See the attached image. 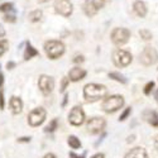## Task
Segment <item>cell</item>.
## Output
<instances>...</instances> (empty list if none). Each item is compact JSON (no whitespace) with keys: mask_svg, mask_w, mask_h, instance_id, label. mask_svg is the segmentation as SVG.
<instances>
[{"mask_svg":"<svg viewBox=\"0 0 158 158\" xmlns=\"http://www.w3.org/2000/svg\"><path fill=\"white\" fill-rule=\"evenodd\" d=\"M106 94H108V89L104 85L87 84L84 87V98L86 99V101H90V102H94V101H98L105 98Z\"/></svg>","mask_w":158,"mask_h":158,"instance_id":"1","label":"cell"},{"mask_svg":"<svg viewBox=\"0 0 158 158\" xmlns=\"http://www.w3.org/2000/svg\"><path fill=\"white\" fill-rule=\"evenodd\" d=\"M124 105V98L120 96V95H111V96H108L102 101V110L105 113H115L119 109L123 108Z\"/></svg>","mask_w":158,"mask_h":158,"instance_id":"2","label":"cell"},{"mask_svg":"<svg viewBox=\"0 0 158 158\" xmlns=\"http://www.w3.org/2000/svg\"><path fill=\"white\" fill-rule=\"evenodd\" d=\"M44 51L48 58L57 60L64 53V44L60 41H48L44 44Z\"/></svg>","mask_w":158,"mask_h":158,"instance_id":"3","label":"cell"},{"mask_svg":"<svg viewBox=\"0 0 158 158\" xmlns=\"http://www.w3.org/2000/svg\"><path fill=\"white\" fill-rule=\"evenodd\" d=\"M133 61V56L129 51L125 49H115L113 52V62L116 67H127Z\"/></svg>","mask_w":158,"mask_h":158,"instance_id":"4","label":"cell"},{"mask_svg":"<svg viewBox=\"0 0 158 158\" xmlns=\"http://www.w3.org/2000/svg\"><path fill=\"white\" fill-rule=\"evenodd\" d=\"M158 61V52L156 48L147 46L139 55V62L143 66H152Z\"/></svg>","mask_w":158,"mask_h":158,"instance_id":"5","label":"cell"},{"mask_svg":"<svg viewBox=\"0 0 158 158\" xmlns=\"http://www.w3.org/2000/svg\"><path fill=\"white\" fill-rule=\"evenodd\" d=\"M131 33L129 29L127 28H115L113 32H111V42L118 46V47H120L123 44H125L128 41H129V38H130Z\"/></svg>","mask_w":158,"mask_h":158,"instance_id":"6","label":"cell"},{"mask_svg":"<svg viewBox=\"0 0 158 158\" xmlns=\"http://www.w3.org/2000/svg\"><path fill=\"white\" fill-rule=\"evenodd\" d=\"M105 119L102 118H99V116H95V118H91V119L87 120L86 123V129L90 134H98L100 131L104 130L105 128Z\"/></svg>","mask_w":158,"mask_h":158,"instance_id":"7","label":"cell"},{"mask_svg":"<svg viewBox=\"0 0 158 158\" xmlns=\"http://www.w3.org/2000/svg\"><path fill=\"white\" fill-rule=\"evenodd\" d=\"M46 110L43 108H35L34 110H32L28 115V123L29 125L32 127H38V125H41L44 119H46Z\"/></svg>","mask_w":158,"mask_h":158,"instance_id":"8","label":"cell"},{"mask_svg":"<svg viewBox=\"0 0 158 158\" xmlns=\"http://www.w3.org/2000/svg\"><path fill=\"white\" fill-rule=\"evenodd\" d=\"M55 10L63 17H70L72 14V3L70 0H56Z\"/></svg>","mask_w":158,"mask_h":158,"instance_id":"9","label":"cell"},{"mask_svg":"<svg viewBox=\"0 0 158 158\" xmlns=\"http://www.w3.org/2000/svg\"><path fill=\"white\" fill-rule=\"evenodd\" d=\"M69 122L75 125V127H78V125H81L84 122H85V113L82 110L81 106H75L70 115H69Z\"/></svg>","mask_w":158,"mask_h":158,"instance_id":"10","label":"cell"},{"mask_svg":"<svg viewBox=\"0 0 158 158\" xmlns=\"http://www.w3.org/2000/svg\"><path fill=\"white\" fill-rule=\"evenodd\" d=\"M38 86H39V90L42 91L44 95H48L52 93V90L55 87V81L53 78L47 76V75H42L39 77V81H38Z\"/></svg>","mask_w":158,"mask_h":158,"instance_id":"11","label":"cell"},{"mask_svg":"<svg viewBox=\"0 0 158 158\" xmlns=\"http://www.w3.org/2000/svg\"><path fill=\"white\" fill-rule=\"evenodd\" d=\"M133 10L134 13L140 17V18H144L147 15V13H148V9H147V5L144 2H142V0H137V2L133 4Z\"/></svg>","mask_w":158,"mask_h":158,"instance_id":"12","label":"cell"},{"mask_svg":"<svg viewBox=\"0 0 158 158\" xmlns=\"http://www.w3.org/2000/svg\"><path fill=\"white\" fill-rule=\"evenodd\" d=\"M86 76V71L80 69V67H75L72 69L70 72H69V77L70 80L73 81V82H77V81H81L82 78Z\"/></svg>","mask_w":158,"mask_h":158,"instance_id":"13","label":"cell"},{"mask_svg":"<svg viewBox=\"0 0 158 158\" xmlns=\"http://www.w3.org/2000/svg\"><path fill=\"white\" fill-rule=\"evenodd\" d=\"M125 158H148V154L144 148L137 147V148L130 149V152L127 153Z\"/></svg>","mask_w":158,"mask_h":158,"instance_id":"14","label":"cell"},{"mask_svg":"<svg viewBox=\"0 0 158 158\" xmlns=\"http://www.w3.org/2000/svg\"><path fill=\"white\" fill-rule=\"evenodd\" d=\"M10 108H11L13 114H20L22 113V109H23L22 100L19 98H17V96H13L10 99Z\"/></svg>","mask_w":158,"mask_h":158,"instance_id":"15","label":"cell"},{"mask_svg":"<svg viewBox=\"0 0 158 158\" xmlns=\"http://www.w3.org/2000/svg\"><path fill=\"white\" fill-rule=\"evenodd\" d=\"M143 116H144V119H146L151 125H153V127H158V113H156V111H144V114H143Z\"/></svg>","mask_w":158,"mask_h":158,"instance_id":"16","label":"cell"},{"mask_svg":"<svg viewBox=\"0 0 158 158\" xmlns=\"http://www.w3.org/2000/svg\"><path fill=\"white\" fill-rule=\"evenodd\" d=\"M84 11H85V14H86L87 17L91 18V17H94V15L96 14L98 9L95 8V5H94L93 2H86L85 5H84Z\"/></svg>","mask_w":158,"mask_h":158,"instance_id":"17","label":"cell"},{"mask_svg":"<svg viewBox=\"0 0 158 158\" xmlns=\"http://www.w3.org/2000/svg\"><path fill=\"white\" fill-rule=\"evenodd\" d=\"M38 55H39L38 51H37L33 46H31V44L28 43V44H27V48H25V52H24V60L28 61V60H31L32 57L38 56Z\"/></svg>","mask_w":158,"mask_h":158,"instance_id":"18","label":"cell"},{"mask_svg":"<svg viewBox=\"0 0 158 158\" xmlns=\"http://www.w3.org/2000/svg\"><path fill=\"white\" fill-rule=\"evenodd\" d=\"M67 143H69V146H70L72 149H77V148H80V147H81V142H80V139L76 138L75 135H70Z\"/></svg>","mask_w":158,"mask_h":158,"instance_id":"19","label":"cell"},{"mask_svg":"<svg viewBox=\"0 0 158 158\" xmlns=\"http://www.w3.org/2000/svg\"><path fill=\"white\" fill-rule=\"evenodd\" d=\"M109 77L113 78V80H115V81H118V82L127 84V78H125V76H123V75L119 73V72H110V73H109Z\"/></svg>","mask_w":158,"mask_h":158,"instance_id":"20","label":"cell"},{"mask_svg":"<svg viewBox=\"0 0 158 158\" xmlns=\"http://www.w3.org/2000/svg\"><path fill=\"white\" fill-rule=\"evenodd\" d=\"M29 20L31 22H38V20H41L42 18V11L41 10H34L32 13H29Z\"/></svg>","mask_w":158,"mask_h":158,"instance_id":"21","label":"cell"},{"mask_svg":"<svg viewBox=\"0 0 158 158\" xmlns=\"http://www.w3.org/2000/svg\"><path fill=\"white\" fill-rule=\"evenodd\" d=\"M57 127H58V120H57V119H53V120H52V122L46 127L44 131H46V133H52V131H55V130L57 129Z\"/></svg>","mask_w":158,"mask_h":158,"instance_id":"22","label":"cell"},{"mask_svg":"<svg viewBox=\"0 0 158 158\" xmlns=\"http://www.w3.org/2000/svg\"><path fill=\"white\" fill-rule=\"evenodd\" d=\"M139 35H140V38L144 39V41H151L152 37H153L152 32L148 31V29H140L139 31Z\"/></svg>","mask_w":158,"mask_h":158,"instance_id":"23","label":"cell"},{"mask_svg":"<svg viewBox=\"0 0 158 158\" xmlns=\"http://www.w3.org/2000/svg\"><path fill=\"white\" fill-rule=\"evenodd\" d=\"M9 48V42L6 39H3V41H0V56H3L5 52L8 51Z\"/></svg>","mask_w":158,"mask_h":158,"instance_id":"24","label":"cell"},{"mask_svg":"<svg viewBox=\"0 0 158 158\" xmlns=\"http://www.w3.org/2000/svg\"><path fill=\"white\" fill-rule=\"evenodd\" d=\"M153 87H154V82H153V81L148 82L146 86H144V94H146V95H149V94H151V91L153 90Z\"/></svg>","mask_w":158,"mask_h":158,"instance_id":"25","label":"cell"},{"mask_svg":"<svg viewBox=\"0 0 158 158\" xmlns=\"http://www.w3.org/2000/svg\"><path fill=\"white\" fill-rule=\"evenodd\" d=\"M108 0H93V3H94V5H95V8L99 10V9H101L104 5H105V3H106Z\"/></svg>","mask_w":158,"mask_h":158,"instance_id":"26","label":"cell"},{"mask_svg":"<svg viewBox=\"0 0 158 158\" xmlns=\"http://www.w3.org/2000/svg\"><path fill=\"white\" fill-rule=\"evenodd\" d=\"M13 9V4L11 3H5L3 5H0V11H10Z\"/></svg>","mask_w":158,"mask_h":158,"instance_id":"27","label":"cell"},{"mask_svg":"<svg viewBox=\"0 0 158 158\" xmlns=\"http://www.w3.org/2000/svg\"><path fill=\"white\" fill-rule=\"evenodd\" d=\"M130 113H131V109H130V108L125 109V110H124V113H123V114L120 115V118H119V120H120V122H124V120L127 119V118H128V116L130 115Z\"/></svg>","mask_w":158,"mask_h":158,"instance_id":"28","label":"cell"},{"mask_svg":"<svg viewBox=\"0 0 158 158\" xmlns=\"http://www.w3.org/2000/svg\"><path fill=\"white\" fill-rule=\"evenodd\" d=\"M69 81H70V78H67V77H63V78H62L61 91H64V90H66V87H67V85H69Z\"/></svg>","mask_w":158,"mask_h":158,"instance_id":"29","label":"cell"},{"mask_svg":"<svg viewBox=\"0 0 158 158\" xmlns=\"http://www.w3.org/2000/svg\"><path fill=\"white\" fill-rule=\"evenodd\" d=\"M0 109H4V93L3 90H0Z\"/></svg>","mask_w":158,"mask_h":158,"instance_id":"30","label":"cell"},{"mask_svg":"<svg viewBox=\"0 0 158 158\" xmlns=\"http://www.w3.org/2000/svg\"><path fill=\"white\" fill-rule=\"evenodd\" d=\"M4 20L13 23V22H15V15H5V17H4Z\"/></svg>","mask_w":158,"mask_h":158,"instance_id":"31","label":"cell"},{"mask_svg":"<svg viewBox=\"0 0 158 158\" xmlns=\"http://www.w3.org/2000/svg\"><path fill=\"white\" fill-rule=\"evenodd\" d=\"M73 62H75V63H78V62L81 63V62H84V56H76L75 60H73Z\"/></svg>","mask_w":158,"mask_h":158,"instance_id":"32","label":"cell"},{"mask_svg":"<svg viewBox=\"0 0 158 158\" xmlns=\"http://www.w3.org/2000/svg\"><path fill=\"white\" fill-rule=\"evenodd\" d=\"M13 67H15V63H14V62H11V61H10V62L6 63V69H8V70H11Z\"/></svg>","mask_w":158,"mask_h":158,"instance_id":"33","label":"cell"},{"mask_svg":"<svg viewBox=\"0 0 158 158\" xmlns=\"http://www.w3.org/2000/svg\"><path fill=\"white\" fill-rule=\"evenodd\" d=\"M5 35V29L3 28V25H0V38H3Z\"/></svg>","mask_w":158,"mask_h":158,"instance_id":"34","label":"cell"},{"mask_svg":"<svg viewBox=\"0 0 158 158\" xmlns=\"http://www.w3.org/2000/svg\"><path fill=\"white\" fill-rule=\"evenodd\" d=\"M18 142H19V143H22V142H31V138H28V137H25V138H19Z\"/></svg>","mask_w":158,"mask_h":158,"instance_id":"35","label":"cell"},{"mask_svg":"<svg viewBox=\"0 0 158 158\" xmlns=\"http://www.w3.org/2000/svg\"><path fill=\"white\" fill-rule=\"evenodd\" d=\"M70 157H71V158H85V154H82L81 157H78V156H76L75 153H70Z\"/></svg>","mask_w":158,"mask_h":158,"instance_id":"36","label":"cell"},{"mask_svg":"<svg viewBox=\"0 0 158 158\" xmlns=\"http://www.w3.org/2000/svg\"><path fill=\"white\" fill-rule=\"evenodd\" d=\"M91 158H104V154L102 153H98V154H95V156H93Z\"/></svg>","mask_w":158,"mask_h":158,"instance_id":"37","label":"cell"},{"mask_svg":"<svg viewBox=\"0 0 158 158\" xmlns=\"http://www.w3.org/2000/svg\"><path fill=\"white\" fill-rule=\"evenodd\" d=\"M3 82H4V76H3V73H2V72H0V87H2Z\"/></svg>","mask_w":158,"mask_h":158,"instance_id":"38","label":"cell"},{"mask_svg":"<svg viewBox=\"0 0 158 158\" xmlns=\"http://www.w3.org/2000/svg\"><path fill=\"white\" fill-rule=\"evenodd\" d=\"M43 158H56L55 157V154H52V153H48V154H46Z\"/></svg>","mask_w":158,"mask_h":158,"instance_id":"39","label":"cell"},{"mask_svg":"<svg viewBox=\"0 0 158 158\" xmlns=\"http://www.w3.org/2000/svg\"><path fill=\"white\" fill-rule=\"evenodd\" d=\"M154 147H156V149L158 151V135H157L156 139H154Z\"/></svg>","mask_w":158,"mask_h":158,"instance_id":"40","label":"cell"},{"mask_svg":"<svg viewBox=\"0 0 158 158\" xmlns=\"http://www.w3.org/2000/svg\"><path fill=\"white\" fill-rule=\"evenodd\" d=\"M133 140H134V135H131V137H129V138H128V143L133 142Z\"/></svg>","mask_w":158,"mask_h":158,"instance_id":"41","label":"cell"},{"mask_svg":"<svg viewBox=\"0 0 158 158\" xmlns=\"http://www.w3.org/2000/svg\"><path fill=\"white\" fill-rule=\"evenodd\" d=\"M67 98H69L67 95H64V100H63V104H62V105H63V106H64V105H66V102H67Z\"/></svg>","mask_w":158,"mask_h":158,"instance_id":"42","label":"cell"},{"mask_svg":"<svg viewBox=\"0 0 158 158\" xmlns=\"http://www.w3.org/2000/svg\"><path fill=\"white\" fill-rule=\"evenodd\" d=\"M46 2H49V0H38V3H46Z\"/></svg>","mask_w":158,"mask_h":158,"instance_id":"43","label":"cell"},{"mask_svg":"<svg viewBox=\"0 0 158 158\" xmlns=\"http://www.w3.org/2000/svg\"><path fill=\"white\" fill-rule=\"evenodd\" d=\"M156 100H157V102H158V91L156 93Z\"/></svg>","mask_w":158,"mask_h":158,"instance_id":"44","label":"cell"}]
</instances>
